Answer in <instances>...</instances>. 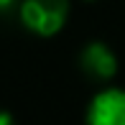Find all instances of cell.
<instances>
[{"label":"cell","instance_id":"6da1fadb","mask_svg":"<svg viewBox=\"0 0 125 125\" xmlns=\"http://www.w3.org/2000/svg\"><path fill=\"white\" fill-rule=\"evenodd\" d=\"M21 26L38 38L61 33L69 21V0H23L18 5Z\"/></svg>","mask_w":125,"mask_h":125},{"label":"cell","instance_id":"7a4b0ae2","mask_svg":"<svg viewBox=\"0 0 125 125\" xmlns=\"http://www.w3.org/2000/svg\"><path fill=\"white\" fill-rule=\"evenodd\" d=\"M87 125H125V89L107 87L97 92L84 112Z\"/></svg>","mask_w":125,"mask_h":125},{"label":"cell","instance_id":"3957f363","mask_svg":"<svg viewBox=\"0 0 125 125\" xmlns=\"http://www.w3.org/2000/svg\"><path fill=\"white\" fill-rule=\"evenodd\" d=\"M79 66L89 79L94 82H107L117 74V56L107 43L102 41H92L82 49L79 54Z\"/></svg>","mask_w":125,"mask_h":125},{"label":"cell","instance_id":"277c9868","mask_svg":"<svg viewBox=\"0 0 125 125\" xmlns=\"http://www.w3.org/2000/svg\"><path fill=\"white\" fill-rule=\"evenodd\" d=\"M13 8H18V0H0V15H8Z\"/></svg>","mask_w":125,"mask_h":125},{"label":"cell","instance_id":"5b68a950","mask_svg":"<svg viewBox=\"0 0 125 125\" xmlns=\"http://www.w3.org/2000/svg\"><path fill=\"white\" fill-rule=\"evenodd\" d=\"M0 125H15L13 115H10L8 110H0Z\"/></svg>","mask_w":125,"mask_h":125},{"label":"cell","instance_id":"8992f818","mask_svg":"<svg viewBox=\"0 0 125 125\" xmlns=\"http://www.w3.org/2000/svg\"><path fill=\"white\" fill-rule=\"evenodd\" d=\"M87 3H92V0H87Z\"/></svg>","mask_w":125,"mask_h":125}]
</instances>
